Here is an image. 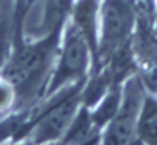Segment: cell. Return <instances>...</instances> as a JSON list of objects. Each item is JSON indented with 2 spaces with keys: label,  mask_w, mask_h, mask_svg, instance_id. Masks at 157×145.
Masks as SVG:
<instances>
[{
  "label": "cell",
  "mask_w": 157,
  "mask_h": 145,
  "mask_svg": "<svg viewBox=\"0 0 157 145\" xmlns=\"http://www.w3.org/2000/svg\"><path fill=\"white\" fill-rule=\"evenodd\" d=\"M92 66L93 49L89 40L70 20L66 22L61 29L52 70L40 101L53 96L70 86L84 83L92 70Z\"/></svg>",
  "instance_id": "obj_1"
},
{
  "label": "cell",
  "mask_w": 157,
  "mask_h": 145,
  "mask_svg": "<svg viewBox=\"0 0 157 145\" xmlns=\"http://www.w3.org/2000/svg\"><path fill=\"white\" fill-rule=\"evenodd\" d=\"M139 15V0H101L98 38L92 70L99 69L117 50L131 43Z\"/></svg>",
  "instance_id": "obj_2"
},
{
  "label": "cell",
  "mask_w": 157,
  "mask_h": 145,
  "mask_svg": "<svg viewBox=\"0 0 157 145\" xmlns=\"http://www.w3.org/2000/svg\"><path fill=\"white\" fill-rule=\"evenodd\" d=\"M145 87L137 75L133 73L122 83L121 102L101 133L99 145H136V125Z\"/></svg>",
  "instance_id": "obj_3"
},
{
  "label": "cell",
  "mask_w": 157,
  "mask_h": 145,
  "mask_svg": "<svg viewBox=\"0 0 157 145\" xmlns=\"http://www.w3.org/2000/svg\"><path fill=\"white\" fill-rule=\"evenodd\" d=\"M136 138L140 145H157V96L147 90L137 116Z\"/></svg>",
  "instance_id": "obj_4"
},
{
  "label": "cell",
  "mask_w": 157,
  "mask_h": 145,
  "mask_svg": "<svg viewBox=\"0 0 157 145\" xmlns=\"http://www.w3.org/2000/svg\"><path fill=\"white\" fill-rule=\"evenodd\" d=\"M17 108V95L14 87L0 76V118L15 112Z\"/></svg>",
  "instance_id": "obj_5"
},
{
  "label": "cell",
  "mask_w": 157,
  "mask_h": 145,
  "mask_svg": "<svg viewBox=\"0 0 157 145\" xmlns=\"http://www.w3.org/2000/svg\"><path fill=\"white\" fill-rule=\"evenodd\" d=\"M156 2L157 0H139V5L145 9H148L150 12L154 14V8H156Z\"/></svg>",
  "instance_id": "obj_6"
},
{
  "label": "cell",
  "mask_w": 157,
  "mask_h": 145,
  "mask_svg": "<svg viewBox=\"0 0 157 145\" xmlns=\"http://www.w3.org/2000/svg\"><path fill=\"white\" fill-rule=\"evenodd\" d=\"M5 145H34L31 141L28 139H18V141H11V142H6Z\"/></svg>",
  "instance_id": "obj_7"
},
{
  "label": "cell",
  "mask_w": 157,
  "mask_h": 145,
  "mask_svg": "<svg viewBox=\"0 0 157 145\" xmlns=\"http://www.w3.org/2000/svg\"><path fill=\"white\" fill-rule=\"evenodd\" d=\"M6 5H8V0H0V22L3 20V15H5Z\"/></svg>",
  "instance_id": "obj_8"
},
{
  "label": "cell",
  "mask_w": 157,
  "mask_h": 145,
  "mask_svg": "<svg viewBox=\"0 0 157 145\" xmlns=\"http://www.w3.org/2000/svg\"><path fill=\"white\" fill-rule=\"evenodd\" d=\"M48 145H63L61 142H53V144H48Z\"/></svg>",
  "instance_id": "obj_9"
},
{
  "label": "cell",
  "mask_w": 157,
  "mask_h": 145,
  "mask_svg": "<svg viewBox=\"0 0 157 145\" xmlns=\"http://www.w3.org/2000/svg\"><path fill=\"white\" fill-rule=\"evenodd\" d=\"M136 145H140V144H136Z\"/></svg>",
  "instance_id": "obj_10"
}]
</instances>
